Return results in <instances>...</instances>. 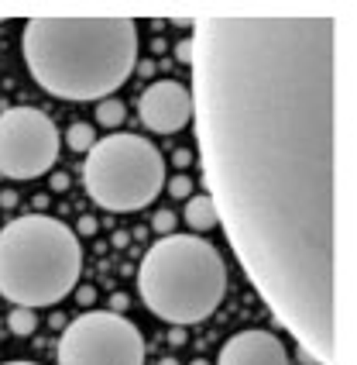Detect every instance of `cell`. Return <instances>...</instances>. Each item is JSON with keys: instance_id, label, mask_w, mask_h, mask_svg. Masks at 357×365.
<instances>
[{"instance_id": "6da1fadb", "label": "cell", "mask_w": 357, "mask_h": 365, "mask_svg": "<svg viewBox=\"0 0 357 365\" xmlns=\"http://www.w3.org/2000/svg\"><path fill=\"white\" fill-rule=\"evenodd\" d=\"M193 28L206 197L282 327L340 365L347 14H206Z\"/></svg>"}, {"instance_id": "7a4b0ae2", "label": "cell", "mask_w": 357, "mask_h": 365, "mask_svg": "<svg viewBox=\"0 0 357 365\" xmlns=\"http://www.w3.org/2000/svg\"><path fill=\"white\" fill-rule=\"evenodd\" d=\"M21 56L45 93L100 103L138 66V24L131 18H28Z\"/></svg>"}, {"instance_id": "3957f363", "label": "cell", "mask_w": 357, "mask_h": 365, "mask_svg": "<svg viewBox=\"0 0 357 365\" xmlns=\"http://www.w3.org/2000/svg\"><path fill=\"white\" fill-rule=\"evenodd\" d=\"M82 276V248L69 224L48 214H21L0 227V297L14 307H52Z\"/></svg>"}, {"instance_id": "277c9868", "label": "cell", "mask_w": 357, "mask_h": 365, "mask_svg": "<svg viewBox=\"0 0 357 365\" xmlns=\"http://www.w3.org/2000/svg\"><path fill=\"white\" fill-rule=\"evenodd\" d=\"M138 293L144 307L176 327L213 317L227 297V265L210 242L196 235H165L138 265Z\"/></svg>"}, {"instance_id": "5b68a950", "label": "cell", "mask_w": 357, "mask_h": 365, "mask_svg": "<svg viewBox=\"0 0 357 365\" xmlns=\"http://www.w3.org/2000/svg\"><path fill=\"white\" fill-rule=\"evenodd\" d=\"M82 186L90 200L110 214H138L159 200L165 186V155L141 135L117 131L90 148L82 165Z\"/></svg>"}, {"instance_id": "8992f818", "label": "cell", "mask_w": 357, "mask_h": 365, "mask_svg": "<svg viewBox=\"0 0 357 365\" xmlns=\"http://www.w3.org/2000/svg\"><path fill=\"white\" fill-rule=\"evenodd\" d=\"M59 365H144V334L114 310H90L69 321L55 351Z\"/></svg>"}, {"instance_id": "52a82bcc", "label": "cell", "mask_w": 357, "mask_h": 365, "mask_svg": "<svg viewBox=\"0 0 357 365\" xmlns=\"http://www.w3.org/2000/svg\"><path fill=\"white\" fill-rule=\"evenodd\" d=\"M62 135L38 107H11L0 114V176L38 180L59 163Z\"/></svg>"}, {"instance_id": "ba28073f", "label": "cell", "mask_w": 357, "mask_h": 365, "mask_svg": "<svg viewBox=\"0 0 357 365\" xmlns=\"http://www.w3.org/2000/svg\"><path fill=\"white\" fill-rule=\"evenodd\" d=\"M141 124L155 135H176L193 121V93L178 80H155L138 97Z\"/></svg>"}, {"instance_id": "9c48e42d", "label": "cell", "mask_w": 357, "mask_h": 365, "mask_svg": "<svg viewBox=\"0 0 357 365\" xmlns=\"http://www.w3.org/2000/svg\"><path fill=\"white\" fill-rule=\"evenodd\" d=\"M217 365H289V351L265 327H247L238 331L234 338H227V345L220 348Z\"/></svg>"}, {"instance_id": "30bf717a", "label": "cell", "mask_w": 357, "mask_h": 365, "mask_svg": "<svg viewBox=\"0 0 357 365\" xmlns=\"http://www.w3.org/2000/svg\"><path fill=\"white\" fill-rule=\"evenodd\" d=\"M186 224L189 227H196V231H210V227H217V207L213 200L206 197V193H199V197H189L186 200Z\"/></svg>"}, {"instance_id": "8fae6325", "label": "cell", "mask_w": 357, "mask_h": 365, "mask_svg": "<svg viewBox=\"0 0 357 365\" xmlns=\"http://www.w3.org/2000/svg\"><path fill=\"white\" fill-rule=\"evenodd\" d=\"M65 145L73 148V152H90L93 145H97V131H93V124H82V121H76V124H69V131H65Z\"/></svg>"}, {"instance_id": "7c38bea8", "label": "cell", "mask_w": 357, "mask_h": 365, "mask_svg": "<svg viewBox=\"0 0 357 365\" xmlns=\"http://www.w3.org/2000/svg\"><path fill=\"white\" fill-rule=\"evenodd\" d=\"M124 118H127V107H124L117 97H107V101L97 103V121L103 124V128H120Z\"/></svg>"}, {"instance_id": "4fadbf2b", "label": "cell", "mask_w": 357, "mask_h": 365, "mask_svg": "<svg viewBox=\"0 0 357 365\" xmlns=\"http://www.w3.org/2000/svg\"><path fill=\"white\" fill-rule=\"evenodd\" d=\"M7 327H11V334L28 338V334H35V327H38V314H35V310H28V307H18V310H11Z\"/></svg>"}, {"instance_id": "5bb4252c", "label": "cell", "mask_w": 357, "mask_h": 365, "mask_svg": "<svg viewBox=\"0 0 357 365\" xmlns=\"http://www.w3.org/2000/svg\"><path fill=\"white\" fill-rule=\"evenodd\" d=\"M151 231H159L161 238L172 235V231H176V214H172V210H159V214L151 217Z\"/></svg>"}, {"instance_id": "9a60e30c", "label": "cell", "mask_w": 357, "mask_h": 365, "mask_svg": "<svg viewBox=\"0 0 357 365\" xmlns=\"http://www.w3.org/2000/svg\"><path fill=\"white\" fill-rule=\"evenodd\" d=\"M169 193H172L176 200H189V197H193V180H189V176H176V180L169 182Z\"/></svg>"}, {"instance_id": "2e32d148", "label": "cell", "mask_w": 357, "mask_h": 365, "mask_svg": "<svg viewBox=\"0 0 357 365\" xmlns=\"http://www.w3.org/2000/svg\"><path fill=\"white\" fill-rule=\"evenodd\" d=\"M176 59L182 62V66H189L193 62V38H182L176 45Z\"/></svg>"}, {"instance_id": "e0dca14e", "label": "cell", "mask_w": 357, "mask_h": 365, "mask_svg": "<svg viewBox=\"0 0 357 365\" xmlns=\"http://www.w3.org/2000/svg\"><path fill=\"white\" fill-rule=\"evenodd\" d=\"M76 300H80L82 307H90L93 304V300H97V289H93V286L86 283V286H80V293H76Z\"/></svg>"}, {"instance_id": "ac0fdd59", "label": "cell", "mask_w": 357, "mask_h": 365, "mask_svg": "<svg viewBox=\"0 0 357 365\" xmlns=\"http://www.w3.org/2000/svg\"><path fill=\"white\" fill-rule=\"evenodd\" d=\"M172 163H176L178 169H186V165L193 163V152H189V148H178L176 155H172Z\"/></svg>"}, {"instance_id": "d6986e66", "label": "cell", "mask_w": 357, "mask_h": 365, "mask_svg": "<svg viewBox=\"0 0 357 365\" xmlns=\"http://www.w3.org/2000/svg\"><path fill=\"white\" fill-rule=\"evenodd\" d=\"M80 231L86 235V238H90V235H97V217H90V214L80 217Z\"/></svg>"}, {"instance_id": "ffe728a7", "label": "cell", "mask_w": 357, "mask_h": 365, "mask_svg": "<svg viewBox=\"0 0 357 365\" xmlns=\"http://www.w3.org/2000/svg\"><path fill=\"white\" fill-rule=\"evenodd\" d=\"M127 304H131V300H127L124 293H114V297H110V310H114V314H120V310H124Z\"/></svg>"}, {"instance_id": "44dd1931", "label": "cell", "mask_w": 357, "mask_h": 365, "mask_svg": "<svg viewBox=\"0 0 357 365\" xmlns=\"http://www.w3.org/2000/svg\"><path fill=\"white\" fill-rule=\"evenodd\" d=\"M134 69H138L141 76H155V62H151V59H138V66H134Z\"/></svg>"}, {"instance_id": "7402d4cb", "label": "cell", "mask_w": 357, "mask_h": 365, "mask_svg": "<svg viewBox=\"0 0 357 365\" xmlns=\"http://www.w3.org/2000/svg\"><path fill=\"white\" fill-rule=\"evenodd\" d=\"M52 190H69V176H65V173H55V176H52Z\"/></svg>"}, {"instance_id": "603a6c76", "label": "cell", "mask_w": 357, "mask_h": 365, "mask_svg": "<svg viewBox=\"0 0 357 365\" xmlns=\"http://www.w3.org/2000/svg\"><path fill=\"white\" fill-rule=\"evenodd\" d=\"M127 242H131V235H127V231H117V235H114V245H117V248H124Z\"/></svg>"}, {"instance_id": "cb8c5ba5", "label": "cell", "mask_w": 357, "mask_h": 365, "mask_svg": "<svg viewBox=\"0 0 357 365\" xmlns=\"http://www.w3.org/2000/svg\"><path fill=\"white\" fill-rule=\"evenodd\" d=\"M0 203H4V207H14V203H18V197L7 190V193H0Z\"/></svg>"}, {"instance_id": "d4e9b609", "label": "cell", "mask_w": 357, "mask_h": 365, "mask_svg": "<svg viewBox=\"0 0 357 365\" xmlns=\"http://www.w3.org/2000/svg\"><path fill=\"white\" fill-rule=\"evenodd\" d=\"M169 341H172V345H182V341H186V334H182V327H176V331L169 334Z\"/></svg>"}, {"instance_id": "484cf974", "label": "cell", "mask_w": 357, "mask_h": 365, "mask_svg": "<svg viewBox=\"0 0 357 365\" xmlns=\"http://www.w3.org/2000/svg\"><path fill=\"white\" fill-rule=\"evenodd\" d=\"M159 365H178V362H176V359H161Z\"/></svg>"}, {"instance_id": "4316f807", "label": "cell", "mask_w": 357, "mask_h": 365, "mask_svg": "<svg viewBox=\"0 0 357 365\" xmlns=\"http://www.w3.org/2000/svg\"><path fill=\"white\" fill-rule=\"evenodd\" d=\"M4 365H38V362H4Z\"/></svg>"}, {"instance_id": "83f0119b", "label": "cell", "mask_w": 357, "mask_h": 365, "mask_svg": "<svg viewBox=\"0 0 357 365\" xmlns=\"http://www.w3.org/2000/svg\"><path fill=\"white\" fill-rule=\"evenodd\" d=\"M193 365H210V362H206V359H196V362H193Z\"/></svg>"}]
</instances>
